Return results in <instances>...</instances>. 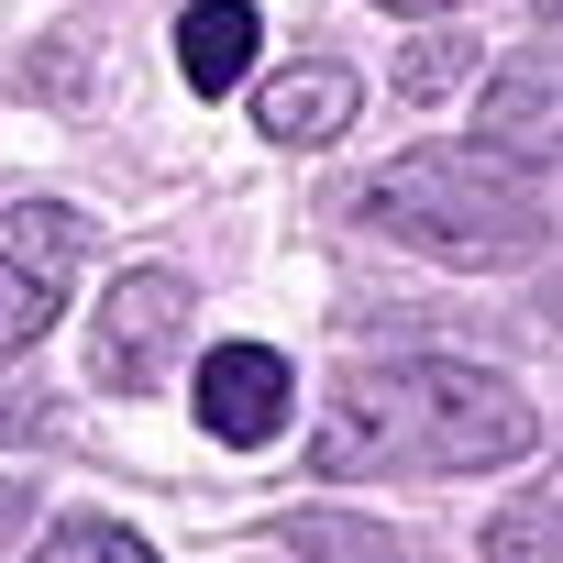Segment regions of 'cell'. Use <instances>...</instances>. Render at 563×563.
<instances>
[{
	"instance_id": "obj_1",
	"label": "cell",
	"mask_w": 563,
	"mask_h": 563,
	"mask_svg": "<svg viewBox=\"0 0 563 563\" xmlns=\"http://www.w3.org/2000/svg\"><path fill=\"white\" fill-rule=\"evenodd\" d=\"M541 442L530 387H508L497 365L464 354H398V365H354L310 431V475H486L519 464Z\"/></svg>"
},
{
	"instance_id": "obj_2",
	"label": "cell",
	"mask_w": 563,
	"mask_h": 563,
	"mask_svg": "<svg viewBox=\"0 0 563 563\" xmlns=\"http://www.w3.org/2000/svg\"><path fill=\"white\" fill-rule=\"evenodd\" d=\"M343 210H354L365 232L431 254V265H530V254L552 243L541 177L508 166V155H486V144H409V155H387Z\"/></svg>"
},
{
	"instance_id": "obj_3",
	"label": "cell",
	"mask_w": 563,
	"mask_h": 563,
	"mask_svg": "<svg viewBox=\"0 0 563 563\" xmlns=\"http://www.w3.org/2000/svg\"><path fill=\"white\" fill-rule=\"evenodd\" d=\"M188 321H199V288H188V276H166V265H133V276H111V299L89 310V387H111V398H144L155 376H177V343H188Z\"/></svg>"
},
{
	"instance_id": "obj_4",
	"label": "cell",
	"mask_w": 563,
	"mask_h": 563,
	"mask_svg": "<svg viewBox=\"0 0 563 563\" xmlns=\"http://www.w3.org/2000/svg\"><path fill=\"white\" fill-rule=\"evenodd\" d=\"M78 265H89V221L67 199H12L0 210V354H23V343L56 332Z\"/></svg>"
},
{
	"instance_id": "obj_5",
	"label": "cell",
	"mask_w": 563,
	"mask_h": 563,
	"mask_svg": "<svg viewBox=\"0 0 563 563\" xmlns=\"http://www.w3.org/2000/svg\"><path fill=\"white\" fill-rule=\"evenodd\" d=\"M475 144L508 155V166H530V177H563V45H530V56H508L486 78Z\"/></svg>"
},
{
	"instance_id": "obj_6",
	"label": "cell",
	"mask_w": 563,
	"mask_h": 563,
	"mask_svg": "<svg viewBox=\"0 0 563 563\" xmlns=\"http://www.w3.org/2000/svg\"><path fill=\"white\" fill-rule=\"evenodd\" d=\"M188 409H199V431H210V442L265 453L276 431H288V354H265V343H221V354H199Z\"/></svg>"
},
{
	"instance_id": "obj_7",
	"label": "cell",
	"mask_w": 563,
	"mask_h": 563,
	"mask_svg": "<svg viewBox=\"0 0 563 563\" xmlns=\"http://www.w3.org/2000/svg\"><path fill=\"white\" fill-rule=\"evenodd\" d=\"M354 111H365V78H354V67H332V56H310V67H276V78L254 89V133H265V144H288V155L332 144Z\"/></svg>"
},
{
	"instance_id": "obj_8",
	"label": "cell",
	"mask_w": 563,
	"mask_h": 563,
	"mask_svg": "<svg viewBox=\"0 0 563 563\" xmlns=\"http://www.w3.org/2000/svg\"><path fill=\"white\" fill-rule=\"evenodd\" d=\"M254 45H265L254 0H188V12H177V67H188L199 100H232L243 67H254Z\"/></svg>"
},
{
	"instance_id": "obj_9",
	"label": "cell",
	"mask_w": 563,
	"mask_h": 563,
	"mask_svg": "<svg viewBox=\"0 0 563 563\" xmlns=\"http://www.w3.org/2000/svg\"><path fill=\"white\" fill-rule=\"evenodd\" d=\"M486 552H497V563H519V552H530V563H563V486L497 508V519H486Z\"/></svg>"
},
{
	"instance_id": "obj_10",
	"label": "cell",
	"mask_w": 563,
	"mask_h": 563,
	"mask_svg": "<svg viewBox=\"0 0 563 563\" xmlns=\"http://www.w3.org/2000/svg\"><path fill=\"white\" fill-rule=\"evenodd\" d=\"M89 552H111V563H144V530H133V519H100V508H67V519L45 530V563H89Z\"/></svg>"
},
{
	"instance_id": "obj_11",
	"label": "cell",
	"mask_w": 563,
	"mask_h": 563,
	"mask_svg": "<svg viewBox=\"0 0 563 563\" xmlns=\"http://www.w3.org/2000/svg\"><path fill=\"white\" fill-rule=\"evenodd\" d=\"M265 541L276 552H398V530H376V519H276Z\"/></svg>"
},
{
	"instance_id": "obj_12",
	"label": "cell",
	"mask_w": 563,
	"mask_h": 563,
	"mask_svg": "<svg viewBox=\"0 0 563 563\" xmlns=\"http://www.w3.org/2000/svg\"><path fill=\"white\" fill-rule=\"evenodd\" d=\"M464 67H475V45H464V34H409V56H398V89H409V100H442Z\"/></svg>"
},
{
	"instance_id": "obj_13",
	"label": "cell",
	"mask_w": 563,
	"mask_h": 563,
	"mask_svg": "<svg viewBox=\"0 0 563 563\" xmlns=\"http://www.w3.org/2000/svg\"><path fill=\"white\" fill-rule=\"evenodd\" d=\"M34 431H45V409H34L23 387H0V442H34Z\"/></svg>"
},
{
	"instance_id": "obj_14",
	"label": "cell",
	"mask_w": 563,
	"mask_h": 563,
	"mask_svg": "<svg viewBox=\"0 0 563 563\" xmlns=\"http://www.w3.org/2000/svg\"><path fill=\"white\" fill-rule=\"evenodd\" d=\"M387 12H431V23H442V12H464V0H387Z\"/></svg>"
},
{
	"instance_id": "obj_15",
	"label": "cell",
	"mask_w": 563,
	"mask_h": 563,
	"mask_svg": "<svg viewBox=\"0 0 563 563\" xmlns=\"http://www.w3.org/2000/svg\"><path fill=\"white\" fill-rule=\"evenodd\" d=\"M12 519H23V486H12V475H0V530H12Z\"/></svg>"
},
{
	"instance_id": "obj_16",
	"label": "cell",
	"mask_w": 563,
	"mask_h": 563,
	"mask_svg": "<svg viewBox=\"0 0 563 563\" xmlns=\"http://www.w3.org/2000/svg\"><path fill=\"white\" fill-rule=\"evenodd\" d=\"M530 12H541V23H552V34H563V0H530Z\"/></svg>"
}]
</instances>
